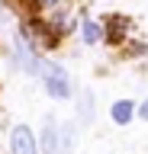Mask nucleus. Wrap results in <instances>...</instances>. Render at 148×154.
Wrapping results in <instances>:
<instances>
[{
	"instance_id": "obj_7",
	"label": "nucleus",
	"mask_w": 148,
	"mask_h": 154,
	"mask_svg": "<svg viewBox=\"0 0 148 154\" xmlns=\"http://www.w3.org/2000/svg\"><path fill=\"white\" fill-rule=\"evenodd\" d=\"M84 42H87V45L100 42V26L93 23V19H87V23H84Z\"/></svg>"
},
{
	"instance_id": "obj_3",
	"label": "nucleus",
	"mask_w": 148,
	"mask_h": 154,
	"mask_svg": "<svg viewBox=\"0 0 148 154\" xmlns=\"http://www.w3.org/2000/svg\"><path fill=\"white\" fill-rule=\"evenodd\" d=\"M42 154H65V141H61V125L49 119L45 132H42Z\"/></svg>"
},
{
	"instance_id": "obj_5",
	"label": "nucleus",
	"mask_w": 148,
	"mask_h": 154,
	"mask_svg": "<svg viewBox=\"0 0 148 154\" xmlns=\"http://www.w3.org/2000/svg\"><path fill=\"white\" fill-rule=\"evenodd\" d=\"M77 116H80V122H84V125H87L90 119H93V93H90V90H84V96H80Z\"/></svg>"
},
{
	"instance_id": "obj_2",
	"label": "nucleus",
	"mask_w": 148,
	"mask_h": 154,
	"mask_svg": "<svg viewBox=\"0 0 148 154\" xmlns=\"http://www.w3.org/2000/svg\"><path fill=\"white\" fill-rule=\"evenodd\" d=\"M10 151L13 154H39V144H36V135H32L29 125H13Z\"/></svg>"
},
{
	"instance_id": "obj_9",
	"label": "nucleus",
	"mask_w": 148,
	"mask_h": 154,
	"mask_svg": "<svg viewBox=\"0 0 148 154\" xmlns=\"http://www.w3.org/2000/svg\"><path fill=\"white\" fill-rule=\"evenodd\" d=\"M39 3H45V7H58L61 0H39Z\"/></svg>"
},
{
	"instance_id": "obj_8",
	"label": "nucleus",
	"mask_w": 148,
	"mask_h": 154,
	"mask_svg": "<svg viewBox=\"0 0 148 154\" xmlns=\"http://www.w3.org/2000/svg\"><path fill=\"white\" fill-rule=\"evenodd\" d=\"M138 116H142V119H148V100L142 103V109H138Z\"/></svg>"
},
{
	"instance_id": "obj_4",
	"label": "nucleus",
	"mask_w": 148,
	"mask_h": 154,
	"mask_svg": "<svg viewBox=\"0 0 148 154\" xmlns=\"http://www.w3.org/2000/svg\"><path fill=\"white\" fill-rule=\"evenodd\" d=\"M132 112H135V106L129 103V100L113 103V122H116V125H129V122H132Z\"/></svg>"
},
{
	"instance_id": "obj_1",
	"label": "nucleus",
	"mask_w": 148,
	"mask_h": 154,
	"mask_svg": "<svg viewBox=\"0 0 148 154\" xmlns=\"http://www.w3.org/2000/svg\"><path fill=\"white\" fill-rule=\"evenodd\" d=\"M39 74H42V84L49 90V96L55 100H68L71 96V80L65 74V67L55 64V61H39Z\"/></svg>"
},
{
	"instance_id": "obj_6",
	"label": "nucleus",
	"mask_w": 148,
	"mask_h": 154,
	"mask_svg": "<svg viewBox=\"0 0 148 154\" xmlns=\"http://www.w3.org/2000/svg\"><path fill=\"white\" fill-rule=\"evenodd\" d=\"M109 26H113V29H109V42H119L122 32H126V19H122V16H113V19H109Z\"/></svg>"
}]
</instances>
